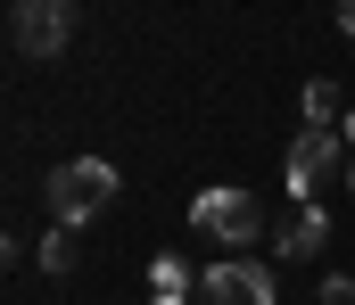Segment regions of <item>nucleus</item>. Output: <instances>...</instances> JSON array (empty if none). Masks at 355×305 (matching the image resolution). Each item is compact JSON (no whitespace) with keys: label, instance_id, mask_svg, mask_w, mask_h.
I'll return each instance as SVG.
<instances>
[{"label":"nucleus","instance_id":"f257e3e1","mask_svg":"<svg viewBox=\"0 0 355 305\" xmlns=\"http://www.w3.org/2000/svg\"><path fill=\"white\" fill-rule=\"evenodd\" d=\"M42 198H50V223H67V231L99 223L116 206V157H58Z\"/></svg>","mask_w":355,"mask_h":305},{"label":"nucleus","instance_id":"f03ea898","mask_svg":"<svg viewBox=\"0 0 355 305\" xmlns=\"http://www.w3.org/2000/svg\"><path fill=\"white\" fill-rule=\"evenodd\" d=\"M190 223H198L215 248H257V239H265L257 190H198V198H190Z\"/></svg>","mask_w":355,"mask_h":305},{"label":"nucleus","instance_id":"7ed1b4c3","mask_svg":"<svg viewBox=\"0 0 355 305\" xmlns=\"http://www.w3.org/2000/svg\"><path fill=\"white\" fill-rule=\"evenodd\" d=\"M331 174H347V140H339V132H297L289 157H281L289 198H297V206H322V182H331Z\"/></svg>","mask_w":355,"mask_h":305},{"label":"nucleus","instance_id":"20e7f679","mask_svg":"<svg viewBox=\"0 0 355 305\" xmlns=\"http://www.w3.org/2000/svg\"><path fill=\"white\" fill-rule=\"evenodd\" d=\"M8 41H17L25 58H58V50L75 41V0H17Z\"/></svg>","mask_w":355,"mask_h":305},{"label":"nucleus","instance_id":"39448f33","mask_svg":"<svg viewBox=\"0 0 355 305\" xmlns=\"http://www.w3.org/2000/svg\"><path fill=\"white\" fill-rule=\"evenodd\" d=\"M198 297L207 305H272V272L248 264V256H223V264L198 281Z\"/></svg>","mask_w":355,"mask_h":305},{"label":"nucleus","instance_id":"423d86ee","mask_svg":"<svg viewBox=\"0 0 355 305\" xmlns=\"http://www.w3.org/2000/svg\"><path fill=\"white\" fill-rule=\"evenodd\" d=\"M322 239H331V214H322V206H297V214L281 223V256H314Z\"/></svg>","mask_w":355,"mask_h":305},{"label":"nucleus","instance_id":"0eeeda50","mask_svg":"<svg viewBox=\"0 0 355 305\" xmlns=\"http://www.w3.org/2000/svg\"><path fill=\"white\" fill-rule=\"evenodd\" d=\"M297 107H306V132H339V124H347V107H339V83H322V75L297 91Z\"/></svg>","mask_w":355,"mask_h":305},{"label":"nucleus","instance_id":"6e6552de","mask_svg":"<svg viewBox=\"0 0 355 305\" xmlns=\"http://www.w3.org/2000/svg\"><path fill=\"white\" fill-rule=\"evenodd\" d=\"M33 256H42V272H75V264H83V231H67V223H50Z\"/></svg>","mask_w":355,"mask_h":305},{"label":"nucleus","instance_id":"1a4fd4ad","mask_svg":"<svg viewBox=\"0 0 355 305\" xmlns=\"http://www.w3.org/2000/svg\"><path fill=\"white\" fill-rule=\"evenodd\" d=\"M149 289H157V297H190V289H198V281H190V272H182L174 256H157V264H149Z\"/></svg>","mask_w":355,"mask_h":305},{"label":"nucleus","instance_id":"9d476101","mask_svg":"<svg viewBox=\"0 0 355 305\" xmlns=\"http://www.w3.org/2000/svg\"><path fill=\"white\" fill-rule=\"evenodd\" d=\"M322 305H355V281H347V272H331V281H322Z\"/></svg>","mask_w":355,"mask_h":305},{"label":"nucleus","instance_id":"9b49d317","mask_svg":"<svg viewBox=\"0 0 355 305\" xmlns=\"http://www.w3.org/2000/svg\"><path fill=\"white\" fill-rule=\"evenodd\" d=\"M339 33H347V41H355V0H339Z\"/></svg>","mask_w":355,"mask_h":305},{"label":"nucleus","instance_id":"f8f14e48","mask_svg":"<svg viewBox=\"0 0 355 305\" xmlns=\"http://www.w3.org/2000/svg\"><path fill=\"white\" fill-rule=\"evenodd\" d=\"M339 140H347V149H355V107H347V124H339Z\"/></svg>","mask_w":355,"mask_h":305},{"label":"nucleus","instance_id":"ddd939ff","mask_svg":"<svg viewBox=\"0 0 355 305\" xmlns=\"http://www.w3.org/2000/svg\"><path fill=\"white\" fill-rule=\"evenodd\" d=\"M347 190H355V149H347Z\"/></svg>","mask_w":355,"mask_h":305},{"label":"nucleus","instance_id":"4468645a","mask_svg":"<svg viewBox=\"0 0 355 305\" xmlns=\"http://www.w3.org/2000/svg\"><path fill=\"white\" fill-rule=\"evenodd\" d=\"M149 305H190V297H149Z\"/></svg>","mask_w":355,"mask_h":305}]
</instances>
